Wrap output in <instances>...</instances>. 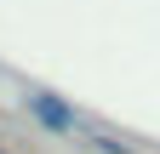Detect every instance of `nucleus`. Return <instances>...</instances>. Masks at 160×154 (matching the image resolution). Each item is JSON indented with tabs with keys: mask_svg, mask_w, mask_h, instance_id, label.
<instances>
[{
	"mask_svg": "<svg viewBox=\"0 0 160 154\" xmlns=\"http://www.w3.org/2000/svg\"><path fill=\"white\" fill-rule=\"evenodd\" d=\"M29 114H34L40 126H52V131H74V108L57 103L52 91H34V97H29Z\"/></svg>",
	"mask_w": 160,
	"mask_h": 154,
	"instance_id": "obj_1",
	"label": "nucleus"
}]
</instances>
